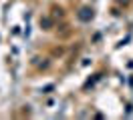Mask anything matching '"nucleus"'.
Segmentation results:
<instances>
[{"instance_id": "1", "label": "nucleus", "mask_w": 133, "mask_h": 120, "mask_svg": "<svg viewBox=\"0 0 133 120\" xmlns=\"http://www.w3.org/2000/svg\"><path fill=\"white\" fill-rule=\"evenodd\" d=\"M79 16H81V20H89V18H93V10H89V8H83Z\"/></svg>"}]
</instances>
